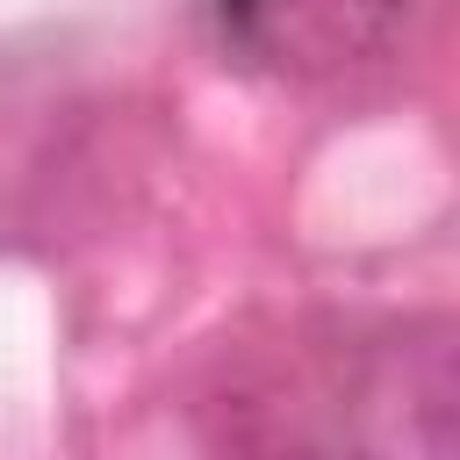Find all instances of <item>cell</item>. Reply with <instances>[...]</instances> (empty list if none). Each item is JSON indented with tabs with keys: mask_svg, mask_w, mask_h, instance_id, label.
I'll use <instances>...</instances> for the list:
<instances>
[{
	"mask_svg": "<svg viewBox=\"0 0 460 460\" xmlns=\"http://www.w3.org/2000/svg\"><path fill=\"white\" fill-rule=\"evenodd\" d=\"M237 58L295 86L388 72L424 43L446 0H208Z\"/></svg>",
	"mask_w": 460,
	"mask_h": 460,
	"instance_id": "1",
	"label": "cell"
}]
</instances>
